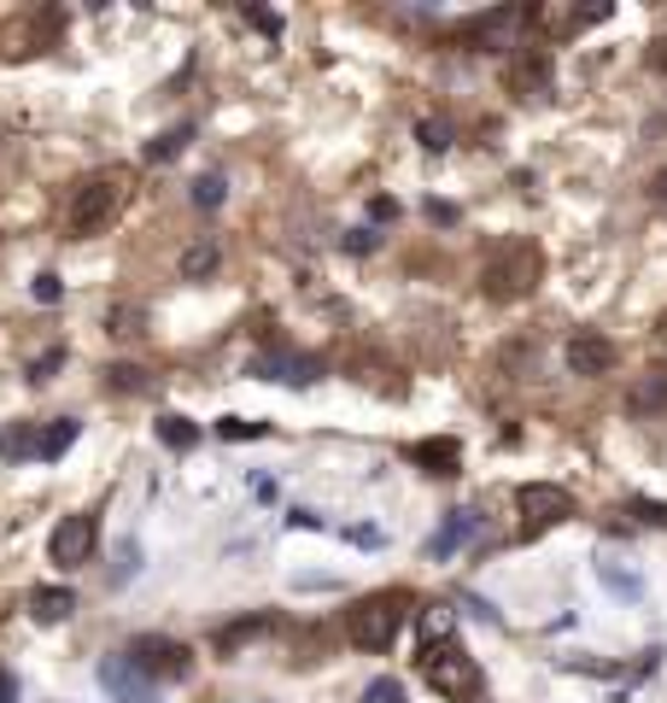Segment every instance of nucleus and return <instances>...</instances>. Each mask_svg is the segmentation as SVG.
Returning <instances> with one entry per match:
<instances>
[{
	"label": "nucleus",
	"instance_id": "obj_1",
	"mask_svg": "<svg viewBox=\"0 0 667 703\" xmlns=\"http://www.w3.org/2000/svg\"><path fill=\"white\" fill-rule=\"evenodd\" d=\"M538 276H545V253H538L533 241H497L492 253H486V264H481V294L486 299H527L533 287H538Z\"/></svg>",
	"mask_w": 667,
	"mask_h": 703
},
{
	"label": "nucleus",
	"instance_id": "obj_2",
	"mask_svg": "<svg viewBox=\"0 0 667 703\" xmlns=\"http://www.w3.org/2000/svg\"><path fill=\"white\" fill-rule=\"evenodd\" d=\"M123 200H130V171L123 164H106V171H94L82 189L71 194V235L76 241H89V235H100V230H112L117 223V212H123Z\"/></svg>",
	"mask_w": 667,
	"mask_h": 703
},
{
	"label": "nucleus",
	"instance_id": "obj_3",
	"mask_svg": "<svg viewBox=\"0 0 667 703\" xmlns=\"http://www.w3.org/2000/svg\"><path fill=\"white\" fill-rule=\"evenodd\" d=\"M404 622H410V592H369L358 610L346 615V639L358 651H369V656H381V651H392V639L404 633Z\"/></svg>",
	"mask_w": 667,
	"mask_h": 703
},
{
	"label": "nucleus",
	"instance_id": "obj_4",
	"mask_svg": "<svg viewBox=\"0 0 667 703\" xmlns=\"http://www.w3.org/2000/svg\"><path fill=\"white\" fill-rule=\"evenodd\" d=\"M415 669H422V680L440 697H451V703H474L481 697V686H486V674H481V663L456 645V639H433V645H422V656H415Z\"/></svg>",
	"mask_w": 667,
	"mask_h": 703
},
{
	"label": "nucleus",
	"instance_id": "obj_5",
	"mask_svg": "<svg viewBox=\"0 0 667 703\" xmlns=\"http://www.w3.org/2000/svg\"><path fill=\"white\" fill-rule=\"evenodd\" d=\"M515 510H521V533L538 540V533H551V528H562L574 516V492L556 487V481H527L515 492Z\"/></svg>",
	"mask_w": 667,
	"mask_h": 703
},
{
	"label": "nucleus",
	"instance_id": "obj_6",
	"mask_svg": "<svg viewBox=\"0 0 667 703\" xmlns=\"http://www.w3.org/2000/svg\"><path fill=\"white\" fill-rule=\"evenodd\" d=\"M123 656H130L147 680H187L194 674V651H187L182 639H171V633H135Z\"/></svg>",
	"mask_w": 667,
	"mask_h": 703
},
{
	"label": "nucleus",
	"instance_id": "obj_7",
	"mask_svg": "<svg viewBox=\"0 0 667 703\" xmlns=\"http://www.w3.org/2000/svg\"><path fill=\"white\" fill-rule=\"evenodd\" d=\"M527 24H533L527 7H492V12L463 18L456 41H469V48H481V53H504V48H515V35L527 30Z\"/></svg>",
	"mask_w": 667,
	"mask_h": 703
},
{
	"label": "nucleus",
	"instance_id": "obj_8",
	"mask_svg": "<svg viewBox=\"0 0 667 703\" xmlns=\"http://www.w3.org/2000/svg\"><path fill=\"white\" fill-rule=\"evenodd\" d=\"M94 546H100V516L94 510L59 516V528L48 533V557H53L59 569H89Z\"/></svg>",
	"mask_w": 667,
	"mask_h": 703
},
{
	"label": "nucleus",
	"instance_id": "obj_9",
	"mask_svg": "<svg viewBox=\"0 0 667 703\" xmlns=\"http://www.w3.org/2000/svg\"><path fill=\"white\" fill-rule=\"evenodd\" d=\"M615 358H620V352H615V340L603 335V328H574L568 346H562V364H568V376H579V381L609 376Z\"/></svg>",
	"mask_w": 667,
	"mask_h": 703
},
{
	"label": "nucleus",
	"instance_id": "obj_10",
	"mask_svg": "<svg viewBox=\"0 0 667 703\" xmlns=\"http://www.w3.org/2000/svg\"><path fill=\"white\" fill-rule=\"evenodd\" d=\"M253 376L258 381H281V387H310V381H322V364L310 358V352L276 346V352H264V358L253 364Z\"/></svg>",
	"mask_w": 667,
	"mask_h": 703
},
{
	"label": "nucleus",
	"instance_id": "obj_11",
	"mask_svg": "<svg viewBox=\"0 0 667 703\" xmlns=\"http://www.w3.org/2000/svg\"><path fill=\"white\" fill-rule=\"evenodd\" d=\"M100 686L117 703H158V680H147L130 656H106V663H100Z\"/></svg>",
	"mask_w": 667,
	"mask_h": 703
},
{
	"label": "nucleus",
	"instance_id": "obj_12",
	"mask_svg": "<svg viewBox=\"0 0 667 703\" xmlns=\"http://www.w3.org/2000/svg\"><path fill=\"white\" fill-rule=\"evenodd\" d=\"M474 533H481V510L456 505V510H445V522L428 533V557H433V563H445V557H456V551L474 540Z\"/></svg>",
	"mask_w": 667,
	"mask_h": 703
},
{
	"label": "nucleus",
	"instance_id": "obj_13",
	"mask_svg": "<svg viewBox=\"0 0 667 703\" xmlns=\"http://www.w3.org/2000/svg\"><path fill=\"white\" fill-rule=\"evenodd\" d=\"M404 458H410L415 469H428V475H456V469H463V446H456L451 434H433V440L404 446Z\"/></svg>",
	"mask_w": 667,
	"mask_h": 703
},
{
	"label": "nucleus",
	"instance_id": "obj_14",
	"mask_svg": "<svg viewBox=\"0 0 667 703\" xmlns=\"http://www.w3.org/2000/svg\"><path fill=\"white\" fill-rule=\"evenodd\" d=\"M627 410L633 417H656V410H667V369H644V376L627 387Z\"/></svg>",
	"mask_w": 667,
	"mask_h": 703
},
{
	"label": "nucleus",
	"instance_id": "obj_15",
	"mask_svg": "<svg viewBox=\"0 0 667 703\" xmlns=\"http://www.w3.org/2000/svg\"><path fill=\"white\" fill-rule=\"evenodd\" d=\"M71 610H76V592H71V587H35V592H30V615H35L41 628L71 622Z\"/></svg>",
	"mask_w": 667,
	"mask_h": 703
},
{
	"label": "nucleus",
	"instance_id": "obj_16",
	"mask_svg": "<svg viewBox=\"0 0 667 703\" xmlns=\"http://www.w3.org/2000/svg\"><path fill=\"white\" fill-rule=\"evenodd\" d=\"M269 628H276V615H269V610H258V615H240V622L217 628V651H223V656H235V651H246V645H253V639H264Z\"/></svg>",
	"mask_w": 667,
	"mask_h": 703
},
{
	"label": "nucleus",
	"instance_id": "obj_17",
	"mask_svg": "<svg viewBox=\"0 0 667 703\" xmlns=\"http://www.w3.org/2000/svg\"><path fill=\"white\" fill-rule=\"evenodd\" d=\"M41 451V428L35 422H7L0 428V463H30Z\"/></svg>",
	"mask_w": 667,
	"mask_h": 703
},
{
	"label": "nucleus",
	"instance_id": "obj_18",
	"mask_svg": "<svg viewBox=\"0 0 667 703\" xmlns=\"http://www.w3.org/2000/svg\"><path fill=\"white\" fill-rule=\"evenodd\" d=\"M597 581H603V592L627 598V604H638V598H644V574L638 569H620L615 557H597Z\"/></svg>",
	"mask_w": 667,
	"mask_h": 703
},
{
	"label": "nucleus",
	"instance_id": "obj_19",
	"mask_svg": "<svg viewBox=\"0 0 667 703\" xmlns=\"http://www.w3.org/2000/svg\"><path fill=\"white\" fill-rule=\"evenodd\" d=\"M545 82H551V59H545V53H533V48H527V53H521L515 65H510V89H515V94H538Z\"/></svg>",
	"mask_w": 667,
	"mask_h": 703
},
{
	"label": "nucleus",
	"instance_id": "obj_20",
	"mask_svg": "<svg viewBox=\"0 0 667 703\" xmlns=\"http://www.w3.org/2000/svg\"><path fill=\"white\" fill-rule=\"evenodd\" d=\"M76 434H82V422H76V417H59V422H48V434H41V451H35V463L65 458V451L76 446Z\"/></svg>",
	"mask_w": 667,
	"mask_h": 703
},
{
	"label": "nucleus",
	"instance_id": "obj_21",
	"mask_svg": "<svg viewBox=\"0 0 667 703\" xmlns=\"http://www.w3.org/2000/svg\"><path fill=\"white\" fill-rule=\"evenodd\" d=\"M187 141H194V123H171L164 135H153V141H147V164H171V159L187 147Z\"/></svg>",
	"mask_w": 667,
	"mask_h": 703
},
{
	"label": "nucleus",
	"instance_id": "obj_22",
	"mask_svg": "<svg viewBox=\"0 0 667 703\" xmlns=\"http://www.w3.org/2000/svg\"><path fill=\"white\" fill-rule=\"evenodd\" d=\"M158 440L171 446V451H194L199 446V422H187V417H158Z\"/></svg>",
	"mask_w": 667,
	"mask_h": 703
},
{
	"label": "nucleus",
	"instance_id": "obj_23",
	"mask_svg": "<svg viewBox=\"0 0 667 703\" xmlns=\"http://www.w3.org/2000/svg\"><path fill=\"white\" fill-rule=\"evenodd\" d=\"M223 200H228V182H223V171H205V176L194 182V205H199V212H217Z\"/></svg>",
	"mask_w": 667,
	"mask_h": 703
},
{
	"label": "nucleus",
	"instance_id": "obj_24",
	"mask_svg": "<svg viewBox=\"0 0 667 703\" xmlns=\"http://www.w3.org/2000/svg\"><path fill=\"white\" fill-rule=\"evenodd\" d=\"M106 381H112V393H147V387H153V376H147L141 364H112Z\"/></svg>",
	"mask_w": 667,
	"mask_h": 703
},
{
	"label": "nucleus",
	"instance_id": "obj_25",
	"mask_svg": "<svg viewBox=\"0 0 667 703\" xmlns=\"http://www.w3.org/2000/svg\"><path fill=\"white\" fill-rule=\"evenodd\" d=\"M415 141H422L428 153H445L451 141H456V130H451L445 118H422V123H415Z\"/></svg>",
	"mask_w": 667,
	"mask_h": 703
},
{
	"label": "nucleus",
	"instance_id": "obj_26",
	"mask_svg": "<svg viewBox=\"0 0 667 703\" xmlns=\"http://www.w3.org/2000/svg\"><path fill=\"white\" fill-rule=\"evenodd\" d=\"M217 440H269V422H253V417H223V422H217Z\"/></svg>",
	"mask_w": 667,
	"mask_h": 703
},
{
	"label": "nucleus",
	"instance_id": "obj_27",
	"mask_svg": "<svg viewBox=\"0 0 667 703\" xmlns=\"http://www.w3.org/2000/svg\"><path fill=\"white\" fill-rule=\"evenodd\" d=\"M451 622H456V615L445 604H428L422 610V645H433V639H451Z\"/></svg>",
	"mask_w": 667,
	"mask_h": 703
},
{
	"label": "nucleus",
	"instance_id": "obj_28",
	"mask_svg": "<svg viewBox=\"0 0 667 703\" xmlns=\"http://www.w3.org/2000/svg\"><path fill=\"white\" fill-rule=\"evenodd\" d=\"M246 24H253L258 35H269V41H281V35H287V18H281V12H269V7H246Z\"/></svg>",
	"mask_w": 667,
	"mask_h": 703
},
{
	"label": "nucleus",
	"instance_id": "obj_29",
	"mask_svg": "<svg viewBox=\"0 0 667 703\" xmlns=\"http://www.w3.org/2000/svg\"><path fill=\"white\" fill-rule=\"evenodd\" d=\"M627 510L638 516L644 528H667V505H661V499H644V492H633V499H627Z\"/></svg>",
	"mask_w": 667,
	"mask_h": 703
},
{
	"label": "nucleus",
	"instance_id": "obj_30",
	"mask_svg": "<svg viewBox=\"0 0 667 703\" xmlns=\"http://www.w3.org/2000/svg\"><path fill=\"white\" fill-rule=\"evenodd\" d=\"M217 271V246H194V253H182V276H212Z\"/></svg>",
	"mask_w": 667,
	"mask_h": 703
},
{
	"label": "nucleus",
	"instance_id": "obj_31",
	"mask_svg": "<svg viewBox=\"0 0 667 703\" xmlns=\"http://www.w3.org/2000/svg\"><path fill=\"white\" fill-rule=\"evenodd\" d=\"M130 574H141V546L123 540V546H117V569H112V587H123Z\"/></svg>",
	"mask_w": 667,
	"mask_h": 703
},
{
	"label": "nucleus",
	"instance_id": "obj_32",
	"mask_svg": "<svg viewBox=\"0 0 667 703\" xmlns=\"http://www.w3.org/2000/svg\"><path fill=\"white\" fill-rule=\"evenodd\" d=\"M363 703H404V686H399V680H392V674H381V680H369Z\"/></svg>",
	"mask_w": 667,
	"mask_h": 703
},
{
	"label": "nucleus",
	"instance_id": "obj_33",
	"mask_svg": "<svg viewBox=\"0 0 667 703\" xmlns=\"http://www.w3.org/2000/svg\"><path fill=\"white\" fill-rule=\"evenodd\" d=\"M59 364H65V346H53V352H48V358H35V364H30V387H41V381H53V369H59Z\"/></svg>",
	"mask_w": 667,
	"mask_h": 703
},
{
	"label": "nucleus",
	"instance_id": "obj_34",
	"mask_svg": "<svg viewBox=\"0 0 667 703\" xmlns=\"http://www.w3.org/2000/svg\"><path fill=\"white\" fill-rule=\"evenodd\" d=\"M346 540H351V546H363V551H381V546H387V533L374 528V522H358V528H346Z\"/></svg>",
	"mask_w": 667,
	"mask_h": 703
},
{
	"label": "nucleus",
	"instance_id": "obj_35",
	"mask_svg": "<svg viewBox=\"0 0 667 703\" xmlns=\"http://www.w3.org/2000/svg\"><path fill=\"white\" fill-rule=\"evenodd\" d=\"M30 294H35L41 305H59V294H65V287H59V276H53V271H41V276L30 282Z\"/></svg>",
	"mask_w": 667,
	"mask_h": 703
},
{
	"label": "nucleus",
	"instance_id": "obj_36",
	"mask_svg": "<svg viewBox=\"0 0 667 703\" xmlns=\"http://www.w3.org/2000/svg\"><path fill=\"white\" fill-rule=\"evenodd\" d=\"M340 246L363 258V253H374V246H381V235H374V230H346V241H340Z\"/></svg>",
	"mask_w": 667,
	"mask_h": 703
},
{
	"label": "nucleus",
	"instance_id": "obj_37",
	"mask_svg": "<svg viewBox=\"0 0 667 703\" xmlns=\"http://www.w3.org/2000/svg\"><path fill=\"white\" fill-rule=\"evenodd\" d=\"M287 528H305V533H322L328 522H322V516H317V510H305V505H299V510H287Z\"/></svg>",
	"mask_w": 667,
	"mask_h": 703
},
{
	"label": "nucleus",
	"instance_id": "obj_38",
	"mask_svg": "<svg viewBox=\"0 0 667 703\" xmlns=\"http://www.w3.org/2000/svg\"><path fill=\"white\" fill-rule=\"evenodd\" d=\"M369 217H374V223H392V217H399V200H387V194L369 200Z\"/></svg>",
	"mask_w": 667,
	"mask_h": 703
},
{
	"label": "nucleus",
	"instance_id": "obj_39",
	"mask_svg": "<svg viewBox=\"0 0 667 703\" xmlns=\"http://www.w3.org/2000/svg\"><path fill=\"white\" fill-rule=\"evenodd\" d=\"M463 604H469L474 615H481V622H492V628H497V622H504V615H497V610L486 604V598H463Z\"/></svg>",
	"mask_w": 667,
	"mask_h": 703
},
{
	"label": "nucleus",
	"instance_id": "obj_40",
	"mask_svg": "<svg viewBox=\"0 0 667 703\" xmlns=\"http://www.w3.org/2000/svg\"><path fill=\"white\" fill-rule=\"evenodd\" d=\"M428 217H433V223H456V205H445V200H428Z\"/></svg>",
	"mask_w": 667,
	"mask_h": 703
},
{
	"label": "nucleus",
	"instance_id": "obj_41",
	"mask_svg": "<svg viewBox=\"0 0 667 703\" xmlns=\"http://www.w3.org/2000/svg\"><path fill=\"white\" fill-rule=\"evenodd\" d=\"M0 703H18V674L0 669Z\"/></svg>",
	"mask_w": 667,
	"mask_h": 703
},
{
	"label": "nucleus",
	"instance_id": "obj_42",
	"mask_svg": "<svg viewBox=\"0 0 667 703\" xmlns=\"http://www.w3.org/2000/svg\"><path fill=\"white\" fill-rule=\"evenodd\" d=\"M253 492H258V499L269 505V499H276V492H281V487H276V481H269V475H253Z\"/></svg>",
	"mask_w": 667,
	"mask_h": 703
},
{
	"label": "nucleus",
	"instance_id": "obj_43",
	"mask_svg": "<svg viewBox=\"0 0 667 703\" xmlns=\"http://www.w3.org/2000/svg\"><path fill=\"white\" fill-rule=\"evenodd\" d=\"M650 200H656L661 212H667V171H656V176H650Z\"/></svg>",
	"mask_w": 667,
	"mask_h": 703
}]
</instances>
